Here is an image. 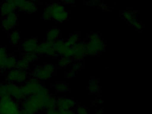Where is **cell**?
Wrapping results in <instances>:
<instances>
[{
  "label": "cell",
  "instance_id": "obj_1",
  "mask_svg": "<svg viewBox=\"0 0 152 114\" xmlns=\"http://www.w3.org/2000/svg\"><path fill=\"white\" fill-rule=\"evenodd\" d=\"M20 112L17 103L10 97L0 100V114H15Z\"/></svg>",
  "mask_w": 152,
  "mask_h": 114
},
{
  "label": "cell",
  "instance_id": "obj_2",
  "mask_svg": "<svg viewBox=\"0 0 152 114\" xmlns=\"http://www.w3.org/2000/svg\"><path fill=\"white\" fill-rule=\"evenodd\" d=\"M42 88L41 84L36 79H33L27 82L21 89L25 96L35 94Z\"/></svg>",
  "mask_w": 152,
  "mask_h": 114
},
{
  "label": "cell",
  "instance_id": "obj_3",
  "mask_svg": "<svg viewBox=\"0 0 152 114\" xmlns=\"http://www.w3.org/2000/svg\"><path fill=\"white\" fill-rule=\"evenodd\" d=\"M54 71V67L52 65H45L36 69L34 74L36 77L41 80L49 79Z\"/></svg>",
  "mask_w": 152,
  "mask_h": 114
},
{
  "label": "cell",
  "instance_id": "obj_4",
  "mask_svg": "<svg viewBox=\"0 0 152 114\" xmlns=\"http://www.w3.org/2000/svg\"><path fill=\"white\" fill-rule=\"evenodd\" d=\"M7 78L12 83H22L26 80L27 75L25 70L14 69L8 73Z\"/></svg>",
  "mask_w": 152,
  "mask_h": 114
},
{
  "label": "cell",
  "instance_id": "obj_5",
  "mask_svg": "<svg viewBox=\"0 0 152 114\" xmlns=\"http://www.w3.org/2000/svg\"><path fill=\"white\" fill-rule=\"evenodd\" d=\"M75 102L67 98H60L56 100V106L58 111L68 110L75 107Z\"/></svg>",
  "mask_w": 152,
  "mask_h": 114
},
{
  "label": "cell",
  "instance_id": "obj_6",
  "mask_svg": "<svg viewBox=\"0 0 152 114\" xmlns=\"http://www.w3.org/2000/svg\"><path fill=\"white\" fill-rule=\"evenodd\" d=\"M8 91L10 97H12L16 99L20 100L24 97L21 88L13 83L7 85Z\"/></svg>",
  "mask_w": 152,
  "mask_h": 114
},
{
  "label": "cell",
  "instance_id": "obj_7",
  "mask_svg": "<svg viewBox=\"0 0 152 114\" xmlns=\"http://www.w3.org/2000/svg\"><path fill=\"white\" fill-rule=\"evenodd\" d=\"M41 53H46L50 55H54L56 53V50L52 45V43H45L38 46L36 50Z\"/></svg>",
  "mask_w": 152,
  "mask_h": 114
},
{
  "label": "cell",
  "instance_id": "obj_8",
  "mask_svg": "<svg viewBox=\"0 0 152 114\" xmlns=\"http://www.w3.org/2000/svg\"><path fill=\"white\" fill-rule=\"evenodd\" d=\"M72 50V56L74 59L80 60L83 58L84 54L86 53L84 46L82 45H75L73 47Z\"/></svg>",
  "mask_w": 152,
  "mask_h": 114
},
{
  "label": "cell",
  "instance_id": "obj_9",
  "mask_svg": "<svg viewBox=\"0 0 152 114\" xmlns=\"http://www.w3.org/2000/svg\"><path fill=\"white\" fill-rule=\"evenodd\" d=\"M16 21V17L14 13H11L8 14L7 19L3 21V26L6 29H9L12 28L15 24Z\"/></svg>",
  "mask_w": 152,
  "mask_h": 114
},
{
  "label": "cell",
  "instance_id": "obj_10",
  "mask_svg": "<svg viewBox=\"0 0 152 114\" xmlns=\"http://www.w3.org/2000/svg\"><path fill=\"white\" fill-rule=\"evenodd\" d=\"M37 47V42L34 39H30L26 41L23 46L24 50L28 53H33L36 51Z\"/></svg>",
  "mask_w": 152,
  "mask_h": 114
},
{
  "label": "cell",
  "instance_id": "obj_11",
  "mask_svg": "<svg viewBox=\"0 0 152 114\" xmlns=\"http://www.w3.org/2000/svg\"><path fill=\"white\" fill-rule=\"evenodd\" d=\"M19 7L26 11L31 12H33L36 10V6L33 3L26 1H25L19 6Z\"/></svg>",
  "mask_w": 152,
  "mask_h": 114
},
{
  "label": "cell",
  "instance_id": "obj_12",
  "mask_svg": "<svg viewBox=\"0 0 152 114\" xmlns=\"http://www.w3.org/2000/svg\"><path fill=\"white\" fill-rule=\"evenodd\" d=\"M15 5L14 4V2H7L4 4L1 8V11L3 14H9L12 12V10L15 7Z\"/></svg>",
  "mask_w": 152,
  "mask_h": 114
},
{
  "label": "cell",
  "instance_id": "obj_13",
  "mask_svg": "<svg viewBox=\"0 0 152 114\" xmlns=\"http://www.w3.org/2000/svg\"><path fill=\"white\" fill-rule=\"evenodd\" d=\"M56 100L55 97L50 96L45 104V108L48 110L56 109L57 107Z\"/></svg>",
  "mask_w": 152,
  "mask_h": 114
},
{
  "label": "cell",
  "instance_id": "obj_14",
  "mask_svg": "<svg viewBox=\"0 0 152 114\" xmlns=\"http://www.w3.org/2000/svg\"><path fill=\"white\" fill-rule=\"evenodd\" d=\"M98 81L96 79H92L89 82L88 90L92 93H96L99 91Z\"/></svg>",
  "mask_w": 152,
  "mask_h": 114
},
{
  "label": "cell",
  "instance_id": "obj_15",
  "mask_svg": "<svg viewBox=\"0 0 152 114\" xmlns=\"http://www.w3.org/2000/svg\"><path fill=\"white\" fill-rule=\"evenodd\" d=\"M17 63V62L16 60V59L14 57H10V58H7L6 63H5V67L9 69L13 68L16 66Z\"/></svg>",
  "mask_w": 152,
  "mask_h": 114
},
{
  "label": "cell",
  "instance_id": "obj_16",
  "mask_svg": "<svg viewBox=\"0 0 152 114\" xmlns=\"http://www.w3.org/2000/svg\"><path fill=\"white\" fill-rule=\"evenodd\" d=\"M10 97L8 91L7 85H0V97L1 98Z\"/></svg>",
  "mask_w": 152,
  "mask_h": 114
},
{
  "label": "cell",
  "instance_id": "obj_17",
  "mask_svg": "<svg viewBox=\"0 0 152 114\" xmlns=\"http://www.w3.org/2000/svg\"><path fill=\"white\" fill-rule=\"evenodd\" d=\"M29 62L23 58L22 60L20 61L19 62H18L16 66L18 69L24 70L29 66Z\"/></svg>",
  "mask_w": 152,
  "mask_h": 114
},
{
  "label": "cell",
  "instance_id": "obj_18",
  "mask_svg": "<svg viewBox=\"0 0 152 114\" xmlns=\"http://www.w3.org/2000/svg\"><path fill=\"white\" fill-rule=\"evenodd\" d=\"M55 88L58 92H66L68 90L67 86L63 83L56 84Z\"/></svg>",
  "mask_w": 152,
  "mask_h": 114
},
{
  "label": "cell",
  "instance_id": "obj_19",
  "mask_svg": "<svg viewBox=\"0 0 152 114\" xmlns=\"http://www.w3.org/2000/svg\"><path fill=\"white\" fill-rule=\"evenodd\" d=\"M71 59L70 58L68 57H64L61 59L58 62L59 66H60L64 67L67 66L69 63L71 62Z\"/></svg>",
  "mask_w": 152,
  "mask_h": 114
},
{
  "label": "cell",
  "instance_id": "obj_20",
  "mask_svg": "<svg viewBox=\"0 0 152 114\" xmlns=\"http://www.w3.org/2000/svg\"><path fill=\"white\" fill-rule=\"evenodd\" d=\"M11 42L14 44H16L19 42V34L16 32H14L11 35Z\"/></svg>",
  "mask_w": 152,
  "mask_h": 114
},
{
  "label": "cell",
  "instance_id": "obj_21",
  "mask_svg": "<svg viewBox=\"0 0 152 114\" xmlns=\"http://www.w3.org/2000/svg\"><path fill=\"white\" fill-rule=\"evenodd\" d=\"M36 57V55L34 54L33 53H28L25 55V57L24 58L28 62H30V61L34 60Z\"/></svg>",
  "mask_w": 152,
  "mask_h": 114
},
{
  "label": "cell",
  "instance_id": "obj_22",
  "mask_svg": "<svg viewBox=\"0 0 152 114\" xmlns=\"http://www.w3.org/2000/svg\"><path fill=\"white\" fill-rule=\"evenodd\" d=\"M57 32L54 31H52L49 33L48 36V40L49 42L52 43V42L55 40L57 36Z\"/></svg>",
  "mask_w": 152,
  "mask_h": 114
},
{
  "label": "cell",
  "instance_id": "obj_23",
  "mask_svg": "<svg viewBox=\"0 0 152 114\" xmlns=\"http://www.w3.org/2000/svg\"><path fill=\"white\" fill-rule=\"evenodd\" d=\"M77 114H88L87 110L81 106H79L77 108Z\"/></svg>",
  "mask_w": 152,
  "mask_h": 114
},
{
  "label": "cell",
  "instance_id": "obj_24",
  "mask_svg": "<svg viewBox=\"0 0 152 114\" xmlns=\"http://www.w3.org/2000/svg\"><path fill=\"white\" fill-rule=\"evenodd\" d=\"M52 16L51 14V7L50 8H48L44 12V18H45L48 19L50 18Z\"/></svg>",
  "mask_w": 152,
  "mask_h": 114
},
{
  "label": "cell",
  "instance_id": "obj_25",
  "mask_svg": "<svg viewBox=\"0 0 152 114\" xmlns=\"http://www.w3.org/2000/svg\"><path fill=\"white\" fill-rule=\"evenodd\" d=\"M47 114H60V112L56 109H53L48 110Z\"/></svg>",
  "mask_w": 152,
  "mask_h": 114
},
{
  "label": "cell",
  "instance_id": "obj_26",
  "mask_svg": "<svg viewBox=\"0 0 152 114\" xmlns=\"http://www.w3.org/2000/svg\"><path fill=\"white\" fill-rule=\"evenodd\" d=\"M59 111L60 112V114H75L74 111L71 109Z\"/></svg>",
  "mask_w": 152,
  "mask_h": 114
},
{
  "label": "cell",
  "instance_id": "obj_27",
  "mask_svg": "<svg viewBox=\"0 0 152 114\" xmlns=\"http://www.w3.org/2000/svg\"><path fill=\"white\" fill-rule=\"evenodd\" d=\"M80 67V65H79V64H75L74 66H73V71L74 72H76L79 69Z\"/></svg>",
  "mask_w": 152,
  "mask_h": 114
},
{
  "label": "cell",
  "instance_id": "obj_28",
  "mask_svg": "<svg viewBox=\"0 0 152 114\" xmlns=\"http://www.w3.org/2000/svg\"><path fill=\"white\" fill-rule=\"evenodd\" d=\"M75 72L72 70V71H70V72L67 74V77H72L75 76Z\"/></svg>",
  "mask_w": 152,
  "mask_h": 114
},
{
  "label": "cell",
  "instance_id": "obj_29",
  "mask_svg": "<svg viewBox=\"0 0 152 114\" xmlns=\"http://www.w3.org/2000/svg\"><path fill=\"white\" fill-rule=\"evenodd\" d=\"M103 110H99L97 112H96V114H101L102 113H103Z\"/></svg>",
  "mask_w": 152,
  "mask_h": 114
},
{
  "label": "cell",
  "instance_id": "obj_30",
  "mask_svg": "<svg viewBox=\"0 0 152 114\" xmlns=\"http://www.w3.org/2000/svg\"><path fill=\"white\" fill-rule=\"evenodd\" d=\"M103 101L102 100V99H98L97 101V102L99 103H100V104H101V103H103Z\"/></svg>",
  "mask_w": 152,
  "mask_h": 114
},
{
  "label": "cell",
  "instance_id": "obj_31",
  "mask_svg": "<svg viewBox=\"0 0 152 114\" xmlns=\"http://www.w3.org/2000/svg\"><path fill=\"white\" fill-rule=\"evenodd\" d=\"M7 1L8 2H13L14 0H7Z\"/></svg>",
  "mask_w": 152,
  "mask_h": 114
},
{
  "label": "cell",
  "instance_id": "obj_32",
  "mask_svg": "<svg viewBox=\"0 0 152 114\" xmlns=\"http://www.w3.org/2000/svg\"><path fill=\"white\" fill-rule=\"evenodd\" d=\"M21 114V112H18V113H16V114Z\"/></svg>",
  "mask_w": 152,
  "mask_h": 114
},
{
  "label": "cell",
  "instance_id": "obj_33",
  "mask_svg": "<svg viewBox=\"0 0 152 114\" xmlns=\"http://www.w3.org/2000/svg\"><path fill=\"white\" fill-rule=\"evenodd\" d=\"M32 1H34V0H32Z\"/></svg>",
  "mask_w": 152,
  "mask_h": 114
}]
</instances>
